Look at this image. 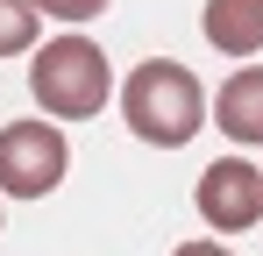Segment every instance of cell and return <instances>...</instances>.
I'll return each mask as SVG.
<instances>
[{
	"instance_id": "2",
	"label": "cell",
	"mask_w": 263,
	"mask_h": 256,
	"mask_svg": "<svg viewBox=\"0 0 263 256\" xmlns=\"http://www.w3.org/2000/svg\"><path fill=\"white\" fill-rule=\"evenodd\" d=\"M29 93H36L43 121H92L107 107V93H114L107 50L92 36H50L29 57Z\"/></svg>"
},
{
	"instance_id": "10",
	"label": "cell",
	"mask_w": 263,
	"mask_h": 256,
	"mask_svg": "<svg viewBox=\"0 0 263 256\" xmlns=\"http://www.w3.org/2000/svg\"><path fill=\"white\" fill-rule=\"evenodd\" d=\"M0 221H7V213H0Z\"/></svg>"
},
{
	"instance_id": "3",
	"label": "cell",
	"mask_w": 263,
	"mask_h": 256,
	"mask_svg": "<svg viewBox=\"0 0 263 256\" xmlns=\"http://www.w3.org/2000/svg\"><path fill=\"white\" fill-rule=\"evenodd\" d=\"M64 171H71V142L57 121L29 114V121L0 128V192L7 199H43L64 185Z\"/></svg>"
},
{
	"instance_id": "5",
	"label": "cell",
	"mask_w": 263,
	"mask_h": 256,
	"mask_svg": "<svg viewBox=\"0 0 263 256\" xmlns=\"http://www.w3.org/2000/svg\"><path fill=\"white\" fill-rule=\"evenodd\" d=\"M214 128L228 135V142H242V150H256V142H263V64H242L235 79L220 85Z\"/></svg>"
},
{
	"instance_id": "7",
	"label": "cell",
	"mask_w": 263,
	"mask_h": 256,
	"mask_svg": "<svg viewBox=\"0 0 263 256\" xmlns=\"http://www.w3.org/2000/svg\"><path fill=\"white\" fill-rule=\"evenodd\" d=\"M36 50V0H0V57Z\"/></svg>"
},
{
	"instance_id": "1",
	"label": "cell",
	"mask_w": 263,
	"mask_h": 256,
	"mask_svg": "<svg viewBox=\"0 0 263 256\" xmlns=\"http://www.w3.org/2000/svg\"><path fill=\"white\" fill-rule=\"evenodd\" d=\"M206 114H214L206 85L192 79V64H178V57H142L121 79V121H128V135L157 142V150H185L206 128Z\"/></svg>"
},
{
	"instance_id": "6",
	"label": "cell",
	"mask_w": 263,
	"mask_h": 256,
	"mask_svg": "<svg viewBox=\"0 0 263 256\" xmlns=\"http://www.w3.org/2000/svg\"><path fill=\"white\" fill-rule=\"evenodd\" d=\"M206 43L228 57L263 50V0H206Z\"/></svg>"
},
{
	"instance_id": "8",
	"label": "cell",
	"mask_w": 263,
	"mask_h": 256,
	"mask_svg": "<svg viewBox=\"0 0 263 256\" xmlns=\"http://www.w3.org/2000/svg\"><path fill=\"white\" fill-rule=\"evenodd\" d=\"M36 14H50V22H92V14H107V0H36Z\"/></svg>"
},
{
	"instance_id": "4",
	"label": "cell",
	"mask_w": 263,
	"mask_h": 256,
	"mask_svg": "<svg viewBox=\"0 0 263 256\" xmlns=\"http://www.w3.org/2000/svg\"><path fill=\"white\" fill-rule=\"evenodd\" d=\"M192 207L206 213L214 235H249V228H263V171L249 157H220V164L199 171Z\"/></svg>"
},
{
	"instance_id": "9",
	"label": "cell",
	"mask_w": 263,
	"mask_h": 256,
	"mask_svg": "<svg viewBox=\"0 0 263 256\" xmlns=\"http://www.w3.org/2000/svg\"><path fill=\"white\" fill-rule=\"evenodd\" d=\"M171 256H235V249H220V242H178Z\"/></svg>"
}]
</instances>
